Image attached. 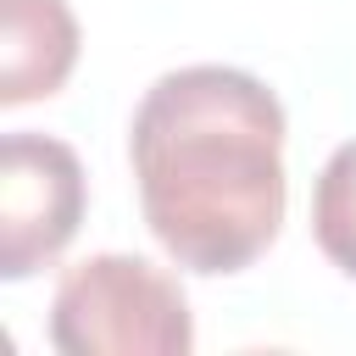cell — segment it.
Returning <instances> with one entry per match:
<instances>
[{
	"mask_svg": "<svg viewBox=\"0 0 356 356\" xmlns=\"http://www.w3.org/2000/svg\"><path fill=\"white\" fill-rule=\"evenodd\" d=\"M50 345L61 356H189L195 312L184 284L128 250L83 256L50 300Z\"/></svg>",
	"mask_w": 356,
	"mask_h": 356,
	"instance_id": "2",
	"label": "cell"
},
{
	"mask_svg": "<svg viewBox=\"0 0 356 356\" xmlns=\"http://www.w3.org/2000/svg\"><path fill=\"white\" fill-rule=\"evenodd\" d=\"M312 239L345 278H356V139H345L312 184Z\"/></svg>",
	"mask_w": 356,
	"mask_h": 356,
	"instance_id": "5",
	"label": "cell"
},
{
	"mask_svg": "<svg viewBox=\"0 0 356 356\" xmlns=\"http://www.w3.org/2000/svg\"><path fill=\"white\" fill-rule=\"evenodd\" d=\"M89 211V178L67 139L6 134L0 139V278L22 284L50 267Z\"/></svg>",
	"mask_w": 356,
	"mask_h": 356,
	"instance_id": "3",
	"label": "cell"
},
{
	"mask_svg": "<svg viewBox=\"0 0 356 356\" xmlns=\"http://www.w3.org/2000/svg\"><path fill=\"white\" fill-rule=\"evenodd\" d=\"M284 106L239 67L195 61L161 72L128 122L139 211L172 267L228 278L256 267L289 206Z\"/></svg>",
	"mask_w": 356,
	"mask_h": 356,
	"instance_id": "1",
	"label": "cell"
},
{
	"mask_svg": "<svg viewBox=\"0 0 356 356\" xmlns=\"http://www.w3.org/2000/svg\"><path fill=\"white\" fill-rule=\"evenodd\" d=\"M78 17L67 0H0V106L50 100L78 67Z\"/></svg>",
	"mask_w": 356,
	"mask_h": 356,
	"instance_id": "4",
	"label": "cell"
}]
</instances>
